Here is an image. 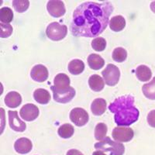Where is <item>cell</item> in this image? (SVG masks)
<instances>
[{
    "label": "cell",
    "mask_w": 155,
    "mask_h": 155,
    "mask_svg": "<svg viewBox=\"0 0 155 155\" xmlns=\"http://www.w3.org/2000/svg\"><path fill=\"white\" fill-rule=\"evenodd\" d=\"M32 79L37 82H43L48 78V70L43 64H37L32 68L30 71Z\"/></svg>",
    "instance_id": "11"
},
{
    "label": "cell",
    "mask_w": 155,
    "mask_h": 155,
    "mask_svg": "<svg viewBox=\"0 0 155 155\" xmlns=\"http://www.w3.org/2000/svg\"><path fill=\"white\" fill-rule=\"evenodd\" d=\"M112 136L115 140L119 142H129L134 138V133L130 127H117L113 130Z\"/></svg>",
    "instance_id": "7"
},
{
    "label": "cell",
    "mask_w": 155,
    "mask_h": 155,
    "mask_svg": "<svg viewBox=\"0 0 155 155\" xmlns=\"http://www.w3.org/2000/svg\"><path fill=\"white\" fill-rule=\"evenodd\" d=\"M70 78L67 74L64 73H60L55 76L54 79V86L58 90L63 91L66 90L70 87Z\"/></svg>",
    "instance_id": "14"
},
{
    "label": "cell",
    "mask_w": 155,
    "mask_h": 155,
    "mask_svg": "<svg viewBox=\"0 0 155 155\" xmlns=\"http://www.w3.org/2000/svg\"><path fill=\"white\" fill-rule=\"evenodd\" d=\"M110 112L114 113V120L119 127H128L139 118L140 112L134 106L132 95H123L115 99L109 106Z\"/></svg>",
    "instance_id": "2"
},
{
    "label": "cell",
    "mask_w": 155,
    "mask_h": 155,
    "mask_svg": "<svg viewBox=\"0 0 155 155\" xmlns=\"http://www.w3.org/2000/svg\"><path fill=\"white\" fill-rule=\"evenodd\" d=\"M12 5L16 12H23L29 8L30 2L28 0H13Z\"/></svg>",
    "instance_id": "28"
},
{
    "label": "cell",
    "mask_w": 155,
    "mask_h": 155,
    "mask_svg": "<svg viewBox=\"0 0 155 155\" xmlns=\"http://www.w3.org/2000/svg\"><path fill=\"white\" fill-rule=\"evenodd\" d=\"M74 132V129L72 125L69 124H63L58 129V135L64 139H68L71 137H72Z\"/></svg>",
    "instance_id": "24"
},
{
    "label": "cell",
    "mask_w": 155,
    "mask_h": 155,
    "mask_svg": "<svg viewBox=\"0 0 155 155\" xmlns=\"http://www.w3.org/2000/svg\"><path fill=\"white\" fill-rule=\"evenodd\" d=\"M126 26V20L124 16H113L109 21V27L115 32L121 31Z\"/></svg>",
    "instance_id": "21"
},
{
    "label": "cell",
    "mask_w": 155,
    "mask_h": 155,
    "mask_svg": "<svg viewBox=\"0 0 155 155\" xmlns=\"http://www.w3.org/2000/svg\"><path fill=\"white\" fill-rule=\"evenodd\" d=\"M92 47L96 51H104L106 47V41L102 37H96L92 41Z\"/></svg>",
    "instance_id": "29"
},
{
    "label": "cell",
    "mask_w": 155,
    "mask_h": 155,
    "mask_svg": "<svg viewBox=\"0 0 155 155\" xmlns=\"http://www.w3.org/2000/svg\"><path fill=\"white\" fill-rule=\"evenodd\" d=\"M106 102L102 98L96 99L92 102L91 106V110L95 116H101L106 112Z\"/></svg>",
    "instance_id": "16"
},
{
    "label": "cell",
    "mask_w": 155,
    "mask_h": 155,
    "mask_svg": "<svg viewBox=\"0 0 155 155\" xmlns=\"http://www.w3.org/2000/svg\"><path fill=\"white\" fill-rule=\"evenodd\" d=\"M68 34V28L65 25L61 24L58 22L51 23L47 27L46 34L52 41H58L63 40Z\"/></svg>",
    "instance_id": "4"
},
{
    "label": "cell",
    "mask_w": 155,
    "mask_h": 155,
    "mask_svg": "<svg viewBox=\"0 0 155 155\" xmlns=\"http://www.w3.org/2000/svg\"><path fill=\"white\" fill-rule=\"evenodd\" d=\"M33 144L28 138L22 137L18 139L14 143V148L16 151L21 154H26L31 151Z\"/></svg>",
    "instance_id": "13"
},
{
    "label": "cell",
    "mask_w": 155,
    "mask_h": 155,
    "mask_svg": "<svg viewBox=\"0 0 155 155\" xmlns=\"http://www.w3.org/2000/svg\"><path fill=\"white\" fill-rule=\"evenodd\" d=\"M88 85L94 92H100L104 88L105 82L102 77L98 74H93L88 79Z\"/></svg>",
    "instance_id": "17"
},
{
    "label": "cell",
    "mask_w": 155,
    "mask_h": 155,
    "mask_svg": "<svg viewBox=\"0 0 155 155\" xmlns=\"http://www.w3.org/2000/svg\"><path fill=\"white\" fill-rule=\"evenodd\" d=\"M112 58L116 62H124L127 58V52L124 48H116L112 54Z\"/></svg>",
    "instance_id": "26"
},
{
    "label": "cell",
    "mask_w": 155,
    "mask_h": 155,
    "mask_svg": "<svg viewBox=\"0 0 155 155\" xmlns=\"http://www.w3.org/2000/svg\"><path fill=\"white\" fill-rule=\"evenodd\" d=\"M142 91L146 98L151 100L155 99V77L152 81L147 84H145L142 87Z\"/></svg>",
    "instance_id": "23"
},
{
    "label": "cell",
    "mask_w": 155,
    "mask_h": 155,
    "mask_svg": "<svg viewBox=\"0 0 155 155\" xmlns=\"http://www.w3.org/2000/svg\"><path fill=\"white\" fill-rule=\"evenodd\" d=\"M150 9L152 10V12L155 13V1L154 2H152L150 3Z\"/></svg>",
    "instance_id": "34"
},
{
    "label": "cell",
    "mask_w": 155,
    "mask_h": 155,
    "mask_svg": "<svg viewBox=\"0 0 155 155\" xmlns=\"http://www.w3.org/2000/svg\"><path fill=\"white\" fill-rule=\"evenodd\" d=\"M51 89L53 92L54 99L59 103L69 102L70 101H71V99L75 95V90L74 88L71 86L66 90H63V91L57 89L54 86H51Z\"/></svg>",
    "instance_id": "6"
},
{
    "label": "cell",
    "mask_w": 155,
    "mask_h": 155,
    "mask_svg": "<svg viewBox=\"0 0 155 155\" xmlns=\"http://www.w3.org/2000/svg\"><path fill=\"white\" fill-rule=\"evenodd\" d=\"M67 155H84L81 151L78 150H74V149H71V150H69L67 152Z\"/></svg>",
    "instance_id": "32"
},
{
    "label": "cell",
    "mask_w": 155,
    "mask_h": 155,
    "mask_svg": "<svg viewBox=\"0 0 155 155\" xmlns=\"http://www.w3.org/2000/svg\"><path fill=\"white\" fill-rule=\"evenodd\" d=\"M70 120L77 127H83L88 122L89 116L82 108H74L70 113Z\"/></svg>",
    "instance_id": "8"
},
{
    "label": "cell",
    "mask_w": 155,
    "mask_h": 155,
    "mask_svg": "<svg viewBox=\"0 0 155 155\" xmlns=\"http://www.w3.org/2000/svg\"><path fill=\"white\" fill-rule=\"evenodd\" d=\"M94 147L98 150L109 151L110 155H124L125 152V147L123 143L112 140L111 138L108 137L95 143Z\"/></svg>",
    "instance_id": "3"
},
{
    "label": "cell",
    "mask_w": 155,
    "mask_h": 155,
    "mask_svg": "<svg viewBox=\"0 0 155 155\" xmlns=\"http://www.w3.org/2000/svg\"><path fill=\"white\" fill-rule=\"evenodd\" d=\"M13 19V12L9 7H2L0 9V20L1 23L9 24Z\"/></svg>",
    "instance_id": "25"
},
{
    "label": "cell",
    "mask_w": 155,
    "mask_h": 155,
    "mask_svg": "<svg viewBox=\"0 0 155 155\" xmlns=\"http://www.w3.org/2000/svg\"><path fill=\"white\" fill-rule=\"evenodd\" d=\"M21 102V95L17 92H9L5 97V105L9 108L18 107Z\"/></svg>",
    "instance_id": "15"
},
{
    "label": "cell",
    "mask_w": 155,
    "mask_h": 155,
    "mask_svg": "<svg viewBox=\"0 0 155 155\" xmlns=\"http://www.w3.org/2000/svg\"><path fill=\"white\" fill-rule=\"evenodd\" d=\"M148 124L152 127L155 128V109L152 110L147 115Z\"/></svg>",
    "instance_id": "31"
},
{
    "label": "cell",
    "mask_w": 155,
    "mask_h": 155,
    "mask_svg": "<svg viewBox=\"0 0 155 155\" xmlns=\"http://www.w3.org/2000/svg\"><path fill=\"white\" fill-rule=\"evenodd\" d=\"M136 76L141 81H149L151 78V71L147 66L140 65L136 69Z\"/></svg>",
    "instance_id": "22"
},
{
    "label": "cell",
    "mask_w": 155,
    "mask_h": 155,
    "mask_svg": "<svg viewBox=\"0 0 155 155\" xmlns=\"http://www.w3.org/2000/svg\"><path fill=\"white\" fill-rule=\"evenodd\" d=\"M107 134V126L103 123H99L95 128V138L97 140H102Z\"/></svg>",
    "instance_id": "27"
},
{
    "label": "cell",
    "mask_w": 155,
    "mask_h": 155,
    "mask_svg": "<svg viewBox=\"0 0 155 155\" xmlns=\"http://www.w3.org/2000/svg\"><path fill=\"white\" fill-rule=\"evenodd\" d=\"M39 109L37 106L28 103L26 104L20 109V116L23 120L26 121H33L39 116Z\"/></svg>",
    "instance_id": "10"
},
{
    "label": "cell",
    "mask_w": 155,
    "mask_h": 155,
    "mask_svg": "<svg viewBox=\"0 0 155 155\" xmlns=\"http://www.w3.org/2000/svg\"><path fill=\"white\" fill-rule=\"evenodd\" d=\"M47 9L51 16L53 17H61L66 12L64 3L61 0H50L47 4Z\"/></svg>",
    "instance_id": "9"
},
{
    "label": "cell",
    "mask_w": 155,
    "mask_h": 155,
    "mask_svg": "<svg viewBox=\"0 0 155 155\" xmlns=\"http://www.w3.org/2000/svg\"><path fill=\"white\" fill-rule=\"evenodd\" d=\"M34 99L36 102L40 104H47L51 100V95L46 89L44 88H37L34 91Z\"/></svg>",
    "instance_id": "19"
},
{
    "label": "cell",
    "mask_w": 155,
    "mask_h": 155,
    "mask_svg": "<svg viewBox=\"0 0 155 155\" xmlns=\"http://www.w3.org/2000/svg\"><path fill=\"white\" fill-rule=\"evenodd\" d=\"M85 69V64L79 59H74L71 61L68 64L69 72L74 75H78L81 74Z\"/></svg>",
    "instance_id": "20"
},
{
    "label": "cell",
    "mask_w": 155,
    "mask_h": 155,
    "mask_svg": "<svg viewBox=\"0 0 155 155\" xmlns=\"http://www.w3.org/2000/svg\"><path fill=\"white\" fill-rule=\"evenodd\" d=\"M12 26L6 23H0V37L2 38H6L9 37L12 33Z\"/></svg>",
    "instance_id": "30"
},
{
    "label": "cell",
    "mask_w": 155,
    "mask_h": 155,
    "mask_svg": "<svg viewBox=\"0 0 155 155\" xmlns=\"http://www.w3.org/2000/svg\"><path fill=\"white\" fill-rule=\"evenodd\" d=\"M113 12L110 2H85L73 13L71 30L74 37H96L106 30Z\"/></svg>",
    "instance_id": "1"
},
{
    "label": "cell",
    "mask_w": 155,
    "mask_h": 155,
    "mask_svg": "<svg viewBox=\"0 0 155 155\" xmlns=\"http://www.w3.org/2000/svg\"><path fill=\"white\" fill-rule=\"evenodd\" d=\"M92 155H106V154H105V153H103V151H102V150H96V151L93 152Z\"/></svg>",
    "instance_id": "33"
},
{
    "label": "cell",
    "mask_w": 155,
    "mask_h": 155,
    "mask_svg": "<svg viewBox=\"0 0 155 155\" xmlns=\"http://www.w3.org/2000/svg\"><path fill=\"white\" fill-rule=\"evenodd\" d=\"M9 123L10 128L17 132H23L27 128L26 124L19 118L16 111H9Z\"/></svg>",
    "instance_id": "12"
},
{
    "label": "cell",
    "mask_w": 155,
    "mask_h": 155,
    "mask_svg": "<svg viewBox=\"0 0 155 155\" xmlns=\"http://www.w3.org/2000/svg\"><path fill=\"white\" fill-rule=\"evenodd\" d=\"M88 64L90 68L93 70H99L105 64L104 59L99 54H91L88 57Z\"/></svg>",
    "instance_id": "18"
},
{
    "label": "cell",
    "mask_w": 155,
    "mask_h": 155,
    "mask_svg": "<svg viewBox=\"0 0 155 155\" xmlns=\"http://www.w3.org/2000/svg\"><path fill=\"white\" fill-rule=\"evenodd\" d=\"M102 76L106 85L113 86L119 82L120 78V71L118 68L113 64H109L105 70L102 71Z\"/></svg>",
    "instance_id": "5"
}]
</instances>
